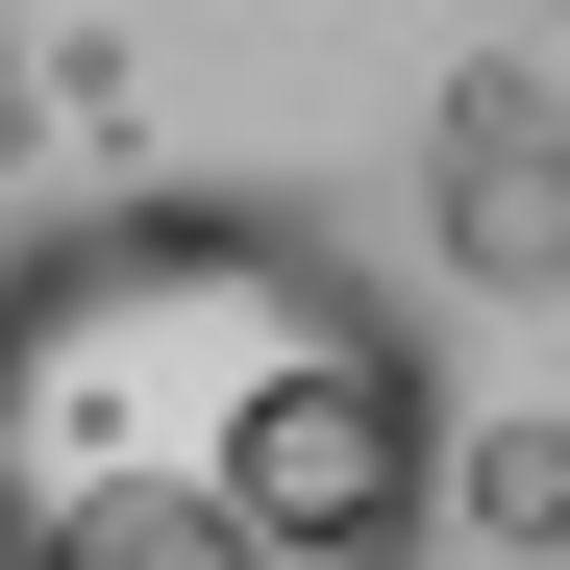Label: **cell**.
<instances>
[{
  "mask_svg": "<svg viewBox=\"0 0 570 570\" xmlns=\"http://www.w3.org/2000/svg\"><path fill=\"white\" fill-rule=\"evenodd\" d=\"M422 224L471 298H570V100L546 75H446L422 100Z\"/></svg>",
  "mask_w": 570,
  "mask_h": 570,
  "instance_id": "cell-2",
  "label": "cell"
},
{
  "mask_svg": "<svg viewBox=\"0 0 570 570\" xmlns=\"http://www.w3.org/2000/svg\"><path fill=\"white\" fill-rule=\"evenodd\" d=\"M446 497H471V521L546 570V546H570V422H471V471H446Z\"/></svg>",
  "mask_w": 570,
  "mask_h": 570,
  "instance_id": "cell-3",
  "label": "cell"
},
{
  "mask_svg": "<svg viewBox=\"0 0 570 570\" xmlns=\"http://www.w3.org/2000/svg\"><path fill=\"white\" fill-rule=\"evenodd\" d=\"M422 298L298 199H100L0 248V570H422L446 497Z\"/></svg>",
  "mask_w": 570,
  "mask_h": 570,
  "instance_id": "cell-1",
  "label": "cell"
}]
</instances>
